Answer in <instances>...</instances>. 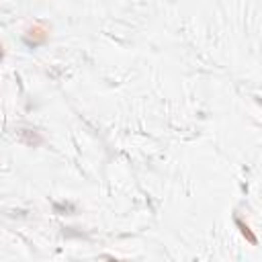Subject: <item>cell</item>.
I'll use <instances>...</instances> for the list:
<instances>
[{
  "mask_svg": "<svg viewBox=\"0 0 262 262\" xmlns=\"http://www.w3.org/2000/svg\"><path fill=\"white\" fill-rule=\"evenodd\" d=\"M49 31H51V27L47 25V23H43V20H35L27 31H25V41L29 43V45H41V43H45L47 39H49Z\"/></svg>",
  "mask_w": 262,
  "mask_h": 262,
  "instance_id": "obj_1",
  "label": "cell"
},
{
  "mask_svg": "<svg viewBox=\"0 0 262 262\" xmlns=\"http://www.w3.org/2000/svg\"><path fill=\"white\" fill-rule=\"evenodd\" d=\"M235 227L239 229V233H242V237L250 244V246H258V237H256V233L252 231V227L244 221V219H239V217H235Z\"/></svg>",
  "mask_w": 262,
  "mask_h": 262,
  "instance_id": "obj_2",
  "label": "cell"
},
{
  "mask_svg": "<svg viewBox=\"0 0 262 262\" xmlns=\"http://www.w3.org/2000/svg\"><path fill=\"white\" fill-rule=\"evenodd\" d=\"M106 260H108V262H121V260H117V258H111V256H108Z\"/></svg>",
  "mask_w": 262,
  "mask_h": 262,
  "instance_id": "obj_3",
  "label": "cell"
}]
</instances>
